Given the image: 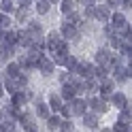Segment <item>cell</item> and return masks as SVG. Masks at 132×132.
<instances>
[{"instance_id": "8992f818", "label": "cell", "mask_w": 132, "mask_h": 132, "mask_svg": "<svg viewBox=\"0 0 132 132\" xmlns=\"http://www.w3.org/2000/svg\"><path fill=\"white\" fill-rule=\"evenodd\" d=\"M111 77L117 81V83H126V81H128V66H123V64L113 66V68H111Z\"/></svg>"}, {"instance_id": "4fadbf2b", "label": "cell", "mask_w": 132, "mask_h": 132, "mask_svg": "<svg viewBox=\"0 0 132 132\" xmlns=\"http://www.w3.org/2000/svg\"><path fill=\"white\" fill-rule=\"evenodd\" d=\"M32 98V94H28V92H23V89H17V92H13L11 94V102H15V104H19V106H23L28 100Z\"/></svg>"}, {"instance_id": "603a6c76", "label": "cell", "mask_w": 132, "mask_h": 132, "mask_svg": "<svg viewBox=\"0 0 132 132\" xmlns=\"http://www.w3.org/2000/svg\"><path fill=\"white\" fill-rule=\"evenodd\" d=\"M0 11L2 13H15V4H13V0H0Z\"/></svg>"}, {"instance_id": "74e56055", "label": "cell", "mask_w": 132, "mask_h": 132, "mask_svg": "<svg viewBox=\"0 0 132 132\" xmlns=\"http://www.w3.org/2000/svg\"><path fill=\"white\" fill-rule=\"evenodd\" d=\"M106 4L113 9V6H119V0H106Z\"/></svg>"}, {"instance_id": "ffe728a7", "label": "cell", "mask_w": 132, "mask_h": 132, "mask_svg": "<svg viewBox=\"0 0 132 132\" xmlns=\"http://www.w3.org/2000/svg\"><path fill=\"white\" fill-rule=\"evenodd\" d=\"M60 123H62V115L55 113V115H49L47 117V126L51 130H60Z\"/></svg>"}, {"instance_id": "d590c367", "label": "cell", "mask_w": 132, "mask_h": 132, "mask_svg": "<svg viewBox=\"0 0 132 132\" xmlns=\"http://www.w3.org/2000/svg\"><path fill=\"white\" fill-rule=\"evenodd\" d=\"M28 30H40V23L38 21H30L28 23Z\"/></svg>"}, {"instance_id": "d4e9b609", "label": "cell", "mask_w": 132, "mask_h": 132, "mask_svg": "<svg viewBox=\"0 0 132 132\" xmlns=\"http://www.w3.org/2000/svg\"><path fill=\"white\" fill-rule=\"evenodd\" d=\"M119 53H121L123 57H128V60H130V57H132V43L123 40V43H121V47H119Z\"/></svg>"}, {"instance_id": "ba28073f", "label": "cell", "mask_w": 132, "mask_h": 132, "mask_svg": "<svg viewBox=\"0 0 132 132\" xmlns=\"http://www.w3.org/2000/svg\"><path fill=\"white\" fill-rule=\"evenodd\" d=\"M81 121H83L85 128H89V130H98V113H96V111H94V113L85 111L83 115H81Z\"/></svg>"}, {"instance_id": "5bb4252c", "label": "cell", "mask_w": 132, "mask_h": 132, "mask_svg": "<svg viewBox=\"0 0 132 132\" xmlns=\"http://www.w3.org/2000/svg\"><path fill=\"white\" fill-rule=\"evenodd\" d=\"M96 64L111 66V51L106 47H102V49H98V51H96Z\"/></svg>"}, {"instance_id": "ab89813d", "label": "cell", "mask_w": 132, "mask_h": 132, "mask_svg": "<svg viewBox=\"0 0 132 132\" xmlns=\"http://www.w3.org/2000/svg\"><path fill=\"white\" fill-rule=\"evenodd\" d=\"M128 77H132V57H130V62H128Z\"/></svg>"}, {"instance_id": "d6a6232c", "label": "cell", "mask_w": 132, "mask_h": 132, "mask_svg": "<svg viewBox=\"0 0 132 132\" xmlns=\"http://www.w3.org/2000/svg\"><path fill=\"white\" fill-rule=\"evenodd\" d=\"M123 40L132 43V26H126V28H123Z\"/></svg>"}, {"instance_id": "9a60e30c", "label": "cell", "mask_w": 132, "mask_h": 132, "mask_svg": "<svg viewBox=\"0 0 132 132\" xmlns=\"http://www.w3.org/2000/svg\"><path fill=\"white\" fill-rule=\"evenodd\" d=\"M17 45L19 47H32V40H30V32H28V28L26 30H17Z\"/></svg>"}, {"instance_id": "e0dca14e", "label": "cell", "mask_w": 132, "mask_h": 132, "mask_svg": "<svg viewBox=\"0 0 132 132\" xmlns=\"http://www.w3.org/2000/svg\"><path fill=\"white\" fill-rule=\"evenodd\" d=\"M4 111H6V115H9V117H13V119H19L21 117V106L19 104H15V102H9V104H6L4 106Z\"/></svg>"}, {"instance_id": "e575fe53", "label": "cell", "mask_w": 132, "mask_h": 132, "mask_svg": "<svg viewBox=\"0 0 132 132\" xmlns=\"http://www.w3.org/2000/svg\"><path fill=\"white\" fill-rule=\"evenodd\" d=\"M119 9H132V0H119Z\"/></svg>"}, {"instance_id": "836d02e7", "label": "cell", "mask_w": 132, "mask_h": 132, "mask_svg": "<svg viewBox=\"0 0 132 132\" xmlns=\"http://www.w3.org/2000/svg\"><path fill=\"white\" fill-rule=\"evenodd\" d=\"M23 130H28V132H36L38 126H36L34 121H28V123H23Z\"/></svg>"}, {"instance_id": "f546056e", "label": "cell", "mask_w": 132, "mask_h": 132, "mask_svg": "<svg viewBox=\"0 0 132 132\" xmlns=\"http://www.w3.org/2000/svg\"><path fill=\"white\" fill-rule=\"evenodd\" d=\"M113 130H117V132H126V130H132V126L130 123H123V121H115V126H113Z\"/></svg>"}, {"instance_id": "f1b7e54d", "label": "cell", "mask_w": 132, "mask_h": 132, "mask_svg": "<svg viewBox=\"0 0 132 132\" xmlns=\"http://www.w3.org/2000/svg\"><path fill=\"white\" fill-rule=\"evenodd\" d=\"M60 115L66 119V117H72V104L70 102H66L64 106H62V111H60Z\"/></svg>"}, {"instance_id": "5b68a950", "label": "cell", "mask_w": 132, "mask_h": 132, "mask_svg": "<svg viewBox=\"0 0 132 132\" xmlns=\"http://www.w3.org/2000/svg\"><path fill=\"white\" fill-rule=\"evenodd\" d=\"M115 92V85H113V79L109 77L106 81H100V85H98V96L106 98V100H111V96Z\"/></svg>"}, {"instance_id": "d6986e66", "label": "cell", "mask_w": 132, "mask_h": 132, "mask_svg": "<svg viewBox=\"0 0 132 132\" xmlns=\"http://www.w3.org/2000/svg\"><path fill=\"white\" fill-rule=\"evenodd\" d=\"M23 68L19 66V62H6V68H4V75L6 77H17Z\"/></svg>"}, {"instance_id": "4dcf8cb0", "label": "cell", "mask_w": 132, "mask_h": 132, "mask_svg": "<svg viewBox=\"0 0 132 132\" xmlns=\"http://www.w3.org/2000/svg\"><path fill=\"white\" fill-rule=\"evenodd\" d=\"M15 79H17L19 87H26V85H28V75H26V70H21V72H19V75L15 77Z\"/></svg>"}, {"instance_id": "2e32d148", "label": "cell", "mask_w": 132, "mask_h": 132, "mask_svg": "<svg viewBox=\"0 0 132 132\" xmlns=\"http://www.w3.org/2000/svg\"><path fill=\"white\" fill-rule=\"evenodd\" d=\"M36 115H38V117H43V119H47L49 115H51V106H49V102L36 100Z\"/></svg>"}, {"instance_id": "8fae6325", "label": "cell", "mask_w": 132, "mask_h": 132, "mask_svg": "<svg viewBox=\"0 0 132 132\" xmlns=\"http://www.w3.org/2000/svg\"><path fill=\"white\" fill-rule=\"evenodd\" d=\"M111 23L117 30H123L128 26V19H126V13H121V11H115V13H111Z\"/></svg>"}, {"instance_id": "60d3db41", "label": "cell", "mask_w": 132, "mask_h": 132, "mask_svg": "<svg viewBox=\"0 0 132 132\" xmlns=\"http://www.w3.org/2000/svg\"><path fill=\"white\" fill-rule=\"evenodd\" d=\"M81 4H85V6L87 4H96V0H81Z\"/></svg>"}, {"instance_id": "b9f144b4", "label": "cell", "mask_w": 132, "mask_h": 132, "mask_svg": "<svg viewBox=\"0 0 132 132\" xmlns=\"http://www.w3.org/2000/svg\"><path fill=\"white\" fill-rule=\"evenodd\" d=\"M49 2H51V4H55V2H57V4H60V0H49Z\"/></svg>"}, {"instance_id": "30bf717a", "label": "cell", "mask_w": 132, "mask_h": 132, "mask_svg": "<svg viewBox=\"0 0 132 132\" xmlns=\"http://www.w3.org/2000/svg\"><path fill=\"white\" fill-rule=\"evenodd\" d=\"M62 98H64V102H70L72 98L77 96V85L72 83V81H68V83H62V94H60Z\"/></svg>"}, {"instance_id": "cb8c5ba5", "label": "cell", "mask_w": 132, "mask_h": 132, "mask_svg": "<svg viewBox=\"0 0 132 132\" xmlns=\"http://www.w3.org/2000/svg\"><path fill=\"white\" fill-rule=\"evenodd\" d=\"M60 11H62V15L75 11V2L72 0H60Z\"/></svg>"}, {"instance_id": "4316f807", "label": "cell", "mask_w": 132, "mask_h": 132, "mask_svg": "<svg viewBox=\"0 0 132 132\" xmlns=\"http://www.w3.org/2000/svg\"><path fill=\"white\" fill-rule=\"evenodd\" d=\"M60 130H64V132H70V130H75V123L70 121V117H62V123H60Z\"/></svg>"}, {"instance_id": "f35d334b", "label": "cell", "mask_w": 132, "mask_h": 132, "mask_svg": "<svg viewBox=\"0 0 132 132\" xmlns=\"http://www.w3.org/2000/svg\"><path fill=\"white\" fill-rule=\"evenodd\" d=\"M6 94V89H4V83H2V81H0V98H2Z\"/></svg>"}, {"instance_id": "8d00e7d4", "label": "cell", "mask_w": 132, "mask_h": 132, "mask_svg": "<svg viewBox=\"0 0 132 132\" xmlns=\"http://www.w3.org/2000/svg\"><path fill=\"white\" fill-rule=\"evenodd\" d=\"M17 2H19V6H30L34 0H17Z\"/></svg>"}, {"instance_id": "484cf974", "label": "cell", "mask_w": 132, "mask_h": 132, "mask_svg": "<svg viewBox=\"0 0 132 132\" xmlns=\"http://www.w3.org/2000/svg\"><path fill=\"white\" fill-rule=\"evenodd\" d=\"M77 66H79V60H77L75 55H66V68H68L70 72H75Z\"/></svg>"}, {"instance_id": "9c48e42d", "label": "cell", "mask_w": 132, "mask_h": 132, "mask_svg": "<svg viewBox=\"0 0 132 132\" xmlns=\"http://www.w3.org/2000/svg\"><path fill=\"white\" fill-rule=\"evenodd\" d=\"M70 104H72V115H79V117H81V115H83V113L89 109L87 100H83V98H77V96L70 100Z\"/></svg>"}, {"instance_id": "6da1fadb", "label": "cell", "mask_w": 132, "mask_h": 132, "mask_svg": "<svg viewBox=\"0 0 132 132\" xmlns=\"http://www.w3.org/2000/svg\"><path fill=\"white\" fill-rule=\"evenodd\" d=\"M87 104H89V109L92 111H96L98 115H102V113H106L109 111V100L106 98H102V96H89L87 98Z\"/></svg>"}, {"instance_id": "7a4b0ae2", "label": "cell", "mask_w": 132, "mask_h": 132, "mask_svg": "<svg viewBox=\"0 0 132 132\" xmlns=\"http://www.w3.org/2000/svg\"><path fill=\"white\" fill-rule=\"evenodd\" d=\"M62 40H64V38H62L60 32H49V34H47V40H45V43H47V51L51 53V57H53L57 51H60Z\"/></svg>"}, {"instance_id": "7bdbcfd3", "label": "cell", "mask_w": 132, "mask_h": 132, "mask_svg": "<svg viewBox=\"0 0 132 132\" xmlns=\"http://www.w3.org/2000/svg\"><path fill=\"white\" fill-rule=\"evenodd\" d=\"M0 123H2V113H0Z\"/></svg>"}, {"instance_id": "44dd1931", "label": "cell", "mask_w": 132, "mask_h": 132, "mask_svg": "<svg viewBox=\"0 0 132 132\" xmlns=\"http://www.w3.org/2000/svg\"><path fill=\"white\" fill-rule=\"evenodd\" d=\"M13 26V19H11V15L9 13H2V11H0V28H2V30H9Z\"/></svg>"}, {"instance_id": "277c9868", "label": "cell", "mask_w": 132, "mask_h": 132, "mask_svg": "<svg viewBox=\"0 0 132 132\" xmlns=\"http://www.w3.org/2000/svg\"><path fill=\"white\" fill-rule=\"evenodd\" d=\"M111 6L109 4H96V15H94V19H98V21H100V23H109L111 21Z\"/></svg>"}, {"instance_id": "7402d4cb", "label": "cell", "mask_w": 132, "mask_h": 132, "mask_svg": "<svg viewBox=\"0 0 132 132\" xmlns=\"http://www.w3.org/2000/svg\"><path fill=\"white\" fill-rule=\"evenodd\" d=\"M49 6H51L49 0H38V2H36V13L38 15H47L49 13Z\"/></svg>"}, {"instance_id": "7c38bea8", "label": "cell", "mask_w": 132, "mask_h": 132, "mask_svg": "<svg viewBox=\"0 0 132 132\" xmlns=\"http://www.w3.org/2000/svg\"><path fill=\"white\" fill-rule=\"evenodd\" d=\"M111 104H113L117 111L126 109V104H128V98H126V94H123V92H113V96H111Z\"/></svg>"}, {"instance_id": "52a82bcc", "label": "cell", "mask_w": 132, "mask_h": 132, "mask_svg": "<svg viewBox=\"0 0 132 132\" xmlns=\"http://www.w3.org/2000/svg\"><path fill=\"white\" fill-rule=\"evenodd\" d=\"M36 68L43 72V75L47 77V75H51V72L55 70V62H53V57H47V55H43L40 57V62H38V66Z\"/></svg>"}, {"instance_id": "83f0119b", "label": "cell", "mask_w": 132, "mask_h": 132, "mask_svg": "<svg viewBox=\"0 0 132 132\" xmlns=\"http://www.w3.org/2000/svg\"><path fill=\"white\" fill-rule=\"evenodd\" d=\"M15 121H17V119H9V121H2V123H0V128H2V132H11V130H15Z\"/></svg>"}, {"instance_id": "ac0fdd59", "label": "cell", "mask_w": 132, "mask_h": 132, "mask_svg": "<svg viewBox=\"0 0 132 132\" xmlns=\"http://www.w3.org/2000/svg\"><path fill=\"white\" fill-rule=\"evenodd\" d=\"M49 106H51V111H53V113H60V111H62V106H64L62 96H57V94H49Z\"/></svg>"}, {"instance_id": "1f68e13d", "label": "cell", "mask_w": 132, "mask_h": 132, "mask_svg": "<svg viewBox=\"0 0 132 132\" xmlns=\"http://www.w3.org/2000/svg\"><path fill=\"white\" fill-rule=\"evenodd\" d=\"M70 79H72V72H70L68 68H66V70H62V72H60V83H68Z\"/></svg>"}, {"instance_id": "3957f363", "label": "cell", "mask_w": 132, "mask_h": 132, "mask_svg": "<svg viewBox=\"0 0 132 132\" xmlns=\"http://www.w3.org/2000/svg\"><path fill=\"white\" fill-rule=\"evenodd\" d=\"M60 34L64 40H75L79 36V26L77 23H70V21H64L62 28H60Z\"/></svg>"}]
</instances>
